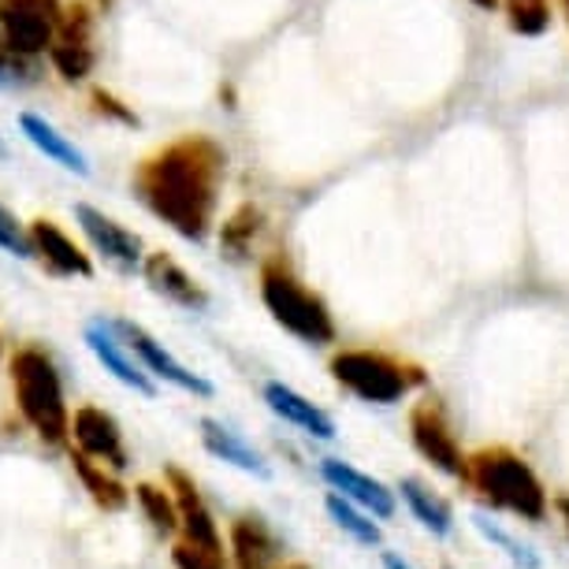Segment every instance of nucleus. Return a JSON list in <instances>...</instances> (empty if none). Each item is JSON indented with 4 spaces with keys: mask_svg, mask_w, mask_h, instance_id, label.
Returning a JSON list of instances; mask_svg holds the SVG:
<instances>
[{
    "mask_svg": "<svg viewBox=\"0 0 569 569\" xmlns=\"http://www.w3.org/2000/svg\"><path fill=\"white\" fill-rule=\"evenodd\" d=\"M217 228H220V257H228V261H246L264 231V212L246 201V206L234 209L228 220L217 223Z\"/></svg>",
    "mask_w": 569,
    "mask_h": 569,
    "instance_id": "nucleus-22",
    "label": "nucleus"
},
{
    "mask_svg": "<svg viewBox=\"0 0 569 569\" xmlns=\"http://www.w3.org/2000/svg\"><path fill=\"white\" fill-rule=\"evenodd\" d=\"M443 569H450V566H443Z\"/></svg>",
    "mask_w": 569,
    "mask_h": 569,
    "instance_id": "nucleus-39",
    "label": "nucleus"
},
{
    "mask_svg": "<svg viewBox=\"0 0 569 569\" xmlns=\"http://www.w3.org/2000/svg\"><path fill=\"white\" fill-rule=\"evenodd\" d=\"M325 507H328V513H331V521H336L347 536H353L358 543H365V547H376V543H380V529L372 525V518H365V513H361L358 507H353L350 499H342L339 491H328Z\"/></svg>",
    "mask_w": 569,
    "mask_h": 569,
    "instance_id": "nucleus-26",
    "label": "nucleus"
},
{
    "mask_svg": "<svg viewBox=\"0 0 569 569\" xmlns=\"http://www.w3.org/2000/svg\"><path fill=\"white\" fill-rule=\"evenodd\" d=\"M0 250L8 257H19V261H30V231L4 201H0Z\"/></svg>",
    "mask_w": 569,
    "mask_h": 569,
    "instance_id": "nucleus-30",
    "label": "nucleus"
},
{
    "mask_svg": "<svg viewBox=\"0 0 569 569\" xmlns=\"http://www.w3.org/2000/svg\"><path fill=\"white\" fill-rule=\"evenodd\" d=\"M27 231H30V261H38L49 276H57V279H93L98 276L93 253L86 250L68 228H60L57 220L38 217L27 223Z\"/></svg>",
    "mask_w": 569,
    "mask_h": 569,
    "instance_id": "nucleus-10",
    "label": "nucleus"
},
{
    "mask_svg": "<svg viewBox=\"0 0 569 569\" xmlns=\"http://www.w3.org/2000/svg\"><path fill=\"white\" fill-rule=\"evenodd\" d=\"M74 223H79L86 250L93 257H101L112 272L134 276L146 261V242L142 234L127 228L123 220H116L112 212H104L90 201H74Z\"/></svg>",
    "mask_w": 569,
    "mask_h": 569,
    "instance_id": "nucleus-7",
    "label": "nucleus"
},
{
    "mask_svg": "<svg viewBox=\"0 0 569 569\" xmlns=\"http://www.w3.org/2000/svg\"><path fill=\"white\" fill-rule=\"evenodd\" d=\"M261 395H264L268 410L276 417H283L287 425L302 428V432L313 439H336V421H331V413L320 410L317 402H309L306 395H298L295 388H287V383H279V380H268Z\"/></svg>",
    "mask_w": 569,
    "mask_h": 569,
    "instance_id": "nucleus-18",
    "label": "nucleus"
},
{
    "mask_svg": "<svg viewBox=\"0 0 569 569\" xmlns=\"http://www.w3.org/2000/svg\"><path fill=\"white\" fill-rule=\"evenodd\" d=\"M410 439L417 447V455L425 461H432L439 472L447 477H461L466 469V455H461L455 432H450V421L443 413V406L436 399H421L410 410Z\"/></svg>",
    "mask_w": 569,
    "mask_h": 569,
    "instance_id": "nucleus-12",
    "label": "nucleus"
},
{
    "mask_svg": "<svg viewBox=\"0 0 569 569\" xmlns=\"http://www.w3.org/2000/svg\"><path fill=\"white\" fill-rule=\"evenodd\" d=\"M328 372L336 376L339 388L372 406H395L425 383V372L417 365L391 358L383 350H339Z\"/></svg>",
    "mask_w": 569,
    "mask_h": 569,
    "instance_id": "nucleus-5",
    "label": "nucleus"
},
{
    "mask_svg": "<svg viewBox=\"0 0 569 569\" xmlns=\"http://www.w3.org/2000/svg\"><path fill=\"white\" fill-rule=\"evenodd\" d=\"M168 491L176 499V510H179V529L187 532L182 540H194V543H206V547H220L223 551V540H220V529L212 521V510L206 507L201 491L194 480L187 477L182 469L168 466Z\"/></svg>",
    "mask_w": 569,
    "mask_h": 569,
    "instance_id": "nucleus-17",
    "label": "nucleus"
},
{
    "mask_svg": "<svg viewBox=\"0 0 569 569\" xmlns=\"http://www.w3.org/2000/svg\"><path fill=\"white\" fill-rule=\"evenodd\" d=\"M171 566L176 569H223L220 547H206L194 540H179L171 547Z\"/></svg>",
    "mask_w": 569,
    "mask_h": 569,
    "instance_id": "nucleus-29",
    "label": "nucleus"
},
{
    "mask_svg": "<svg viewBox=\"0 0 569 569\" xmlns=\"http://www.w3.org/2000/svg\"><path fill=\"white\" fill-rule=\"evenodd\" d=\"M8 380H12V399L23 425L41 443L63 447L71 439V406L63 391L60 365L38 342H23L8 358Z\"/></svg>",
    "mask_w": 569,
    "mask_h": 569,
    "instance_id": "nucleus-2",
    "label": "nucleus"
},
{
    "mask_svg": "<svg viewBox=\"0 0 569 569\" xmlns=\"http://www.w3.org/2000/svg\"><path fill=\"white\" fill-rule=\"evenodd\" d=\"M257 295H261L268 317L283 331H291L295 339L309 342V347H328V342H336L339 331H336V317H331L328 302L295 272L287 253L276 250L257 264Z\"/></svg>",
    "mask_w": 569,
    "mask_h": 569,
    "instance_id": "nucleus-3",
    "label": "nucleus"
},
{
    "mask_svg": "<svg viewBox=\"0 0 569 569\" xmlns=\"http://www.w3.org/2000/svg\"><path fill=\"white\" fill-rule=\"evenodd\" d=\"M41 79H46V60L23 57L0 38V90H30Z\"/></svg>",
    "mask_w": 569,
    "mask_h": 569,
    "instance_id": "nucleus-24",
    "label": "nucleus"
},
{
    "mask_svg": "<svg viewBox=\"0 0 569 569\" xmlns=\"http://www.w3.org/2000/svg\"><path fill=\"white\" fill-rule=\"evenodd\" d=\"M555 510L562 513V521H566V529H569V496H558L555 499Z\"/></svg>",
    "mask_w": 569,
    "mask_h": 569,
    "instance_id": "nucleus-32",
    "label": "nucleus"
},
{
    "mask_svg": "<svg viewBox=\"0 0 569 569\" xmlns=\"http://www.w3.org/2000/svg\"><path fill=\"white\" fill-rule=\"evenodd\" d=\"M134 499H138V507H142V513H146V521L153 525L160 536H171L179 529V510H176L171 491L157 488V485H138Z\"/></svg>",
    "mask_w": 569,
    "mask_h": 569,
    "instance_id": "nucleus-27",
    "label": "nucleus"
},
{
    "mask_svg": "<svg viewBox=\"0 0 569 569\" xmlns=\"http://www.w3.org/2000/svg\"><path fill=\"white\" fill-rule=\"evenodd\" d=\"M63 8V0H0V38L23 57L46 60Z\"/></svg>",
    "mask_w": 569,
    "mask_h": 569,
    "instance_id": "nucleus-8",
    "label": "nucleus"
},
{
    "mask_svg": "<svg viewBox=\"0 0 569 569\" xmlns=\"http://www.w3.org/2000/svg\"><path fill=\"white\" fill-rule=\"evenodd\" d=\"M461 480L477 491L480 499H488L491 507L518 513L525 521H543L547 513V491L540 477L521 455H513L507 447H485L477 455L466 458Z\"/></svg>",
    "mask_w": 569,
    "mask_h": 569,
    "instance_id": "nucleus-4",
    "label": "nucleus"
},
{
    "mask_svg": "<svg viewBox=\"0 0 569 569\" xmlns=\"http://www.w3.org/2000/svg\"><path fill=\"white\" fill-rule=\"evenodd\" d=\"M201 443L212 458L228 461V466L242 469V472H253V477H268V461L261 458V450H253L239 432H231L228 425L212 421V417H201Z\"/></svg>",
    "mask_w": 569,
    "mask_h": 569,
    "instance_id": "nucleus-20",
    "label": "nucleus"
},
{
    "mask_svg": "<svg viewBox=\"0 0 569 569\" xmlns=\"http://www.w3.org/2000/svg\"><path fill=\"white\" fill-rule=\"evenodd\" d=\"M71 469H74V477L82 480V488L90 491V499L98 502L101 510L120 513V510L131 507V491L120 485L116 469H109V466H101V461L79 455V450H71Z\"/></svg>",
    "mask_w": 569,
    "mask_h": 569,
    "instance_id": "nucleus-21",
    "label": "nucleus"
},
{
    "mask_svg": "<svg viewBox=\"0 0 569 569\" xmlns=\"http://www.w3.org/2000/svg\"><path fill=\"white\" fill-rule=\"evenodd\" d=\"M71 439H74V447H79V455L101 461V466H109L116 472H123L131 466L127 443H123V428L109 410H101V406L86 402L71 413Z\"/></svg>",
    "mask_w": 569,
    "mask_h": 569,
    "instance_id": "nucleus-13",
    "label": "nucleus"
},
{
    "mask_svg": "<svg viewBox=\"0 0 569 569\" xmlns=\"http://www.w3.org/2000/svg\"><path fill=\"white\" fill-rule=\"evenodd\" d=\"M283 569H309L306 562H291V566H283Z\"/></svg>",
    "mask_w": 569,
    "mask_h": 569,
    "instance_id": "nucleus-36",
    "label": "nucleus"
},
{
    "mask_svg": "<svg viewBox=\"0 0 569 569\" xmlns=\"http://www.w3.org/2000/svg\"><path fill=\"white\" fill-rule=\"evenodd\" d=\"M16 123H19V134H23L27 142L49 160V164H57L60 171H68V176L90 179V157H86L52 120H46V116L34 112V109H23Z\"/></svg>",
    "mask_w": 569,
    "mask_h": 569,
    "instance_id": "nucleus-16",
    "label": "nucleus"
},
{
    "mask_svg": "<svg viewBox=\"0 0 569 569\" xmlns=\"http://www.w3.org/2000/svg\"><path fill=\"white\" fill-rule=\"evenodd\" d=\"M510 16V27L525 38H536L551 27V0H499Z\"/></svg>",
    "mask_w": 569,
    "mask_h": 569,
    "instance_id": "nucleus-28",
    "label": "nucleus"
},
{
    "mask_svg": "<svg viewBox=\"0 0 569 569\" xmlns=\"http://www.w3.org/2000/svg\"><path fill=\"white\" fill-rule=\"evenodd\" d=\"M82 342L90 347L93 358L104 365V372H112L123 388H131L134 395H142V399H157V380L142 369L134 350L120 339L112 317H93L90 325L82 328Z\"/></svg>",
    "mask_w": 569,
    "mask_h": 569,
    "instance_id": "nucleus-11",
    "label": "nucleus"
},
{
    "mask_svg": "<svg viewBox=\"0 0 569 569\" xmlns=\"http://www.w3.org/2000/svg\"><path fill=\"white\" fill-rule=\"evenodd\" d=\"M101 27L104 16L98 8V0H71L63 8V19L57 27V38L46 52L49 71L57 74L60 82L68 86H82L93 79L101 63Z\"/></svg>",
    "mask_w": 569,
    "mask_h": 569,
    "instance_id": "nucleus-6",
    "label": "nucleus"
},
{
    "mask_svg": "<svg viewBox=\"0 0 569 569\" xmlns=\"http://www.w3.org/2000/svg\"><path fill=\"white\" fill-rule=\"evenodd\" d=\"M562 4H566V12H569V0H562Z\"/></svg>",
    "mask_w": 569,
    "mask_h": 569,
    "instance_id": "nucleus-38",
    "label": "nucleus"
},
{
    "mask_svg": "<svg viewBox=\"0 0 569 569\" xmlns=\"http://www.w3.org/2000/svg\"><path fill=\"white\" fill-rule=\"evenodd\" d=\"M320 477L328 480L331 491H339V496L350 499L353 507L369 510L372 518H380V521L395 518V491L388 485H380L376 477H369V472L353 469L339 458H325L320 461Z\"/></svg>",
    "mask_w": 569,
    "mask_h": 569,
    "instance_id": "nucleus-15",
    "label": "nucleus"
},
{
    "mask_svg": "<svg viewBox=\"0 0 569 569\" xmlns=\"http://www.w3.org/2000/svg\"><path fill=\"white\" fill-rule=\"evenodd\" d=\"M472 525H477V532L485 536L488 543H496L499 551L507 555L518 569H540V566H543V562H540V555H536L529 543H521L518 536H510L507 529H502V525L491 521L488 513H472Z\"/></svg>",
    "mask_w": 569,
    "mask_h": 569,
    "instance_id": "nucleus-25",
    "label": "nucleus"
},
{
    "mask_svg": "<svg viewBox=\"0 0 569 569\" xmlns=\"http://www.w3.org/2000/svg\"><path fill=\"white\" fill-rule=\"evenodd\" d=\"M383 569H410L399 555H383Z\"/></svg>",
    "mask_w": 569,
    "mask_h": 569,
    "instance_id": "nucleus-33",
    "label": "nucleus"
},
{
    "mask_svg": "<svg viewBox=\"0 0 569 569\" xmlns=\"http://www.w3.org/2000/svg\"><path fill=\"white\" fill-rule=\"evenodd\" d=\"M0 361H4V342H0Z\"/></svg>",
    "mask_w": 569,
    "mask_h": 569,
    "instance_id": "nucleus-37",
    "label": "nucleus"
},
{
    "mask_svg": "<svg viewBox=\"0 0 569 569\" xmlns=\"http://www.w3.org/2000/svg\"><path fill=\"white\" fill-rule=\"evenodd\" d=\"M112 325H116L120 339L134 350V358L142 361V369L153 376V380L171 383V388H179L182 395H194V399H212V395H217L212 380H206V376L194 372L190 365H182L176 353H171L160 339L149 336L142 325H134V320H112Z\"/></svg>",
    "mask_w": 569,
    "mask_h": 569,
    "instance_id": "nucleus-9",
    "label": "nucleus"
},
{
    "mask_svg": "<svg viewBox=\"0 0 569 569\" xmlns=\"http://www.w3.org/2000/svg\"><path fill=\"white\" fill-rule=\"evenodd\" d=\"M90 112L104 123H120V127H138V116L127 101H120L109 90H93L90 93Z\"/></svg>",
    "mask_w": 569,
    "mask_h": 569,
    "instance_id": "nucleus-31",
    "label": "nucleus"
},
{
    "mask_svg": "<svg viewBox=\"0 0 569 569\" xmlns=\"http://www.w3.org/2000/svg\"><path fill=\"white\" fill-rule=\"evenodd\" d=\"M138 276L146 279V287L157 298H164L168 306L187 309V313H206V309L212 306L206 283L190 276L187 268H182L176 257L164 253V250L146 253V261H142V268H138Z\"/></svg>",
    "mask_w": 569,
    "mask_h": 569,
    "instance_id": "nucleus-14",
    "label": "nucleus"
},
{
    "mask_svg": "<svg viewBox=\"0 0 569 569\" xmlns=\"http://www.w3.org/2000/svg\"><path fill=\"white\" fill-rule=\"evenodd\" d=\"M402 499H406V507L413 510V518L425 525L428 532H436V536H447L450 529H455V510H450V502L443 496H436L432 488L425 485V480H417V477H406L402 485Z\"/></svg>",
    "mask_w": 569,
    "mask_h": 569,
    "instance_id": "nucleus-23",
    "label": "nucleus"
},
{
    "mask_svg": "<svg viewBox=\"0 0 569 569\" xmlns=\"http://www.w3.org/2000/svg\"><path fill=\"white\" fill-rule=\"evenodd\" d=\"M0 160H8V142L0 138Z\"/></svg>",
    "mask_w": 569,
    "mask_h": 569,
    "instance_id": "nucleus-35",
    "label": "nucleus"
},
{
    "mask_svg": "<svg viewBox=\"0 0 569 569\" xmlns=\"http://www.w3.org/2000/svg\"><path fill=\"white\" fill-rule=\"evenodd\" d=\"M228 153L212 134H179L131 171V190L149 217L182 242L206 246L220 223Z\"/></svg>",
    "mask_w": 569,
    "mask_h": 569,
    "instance_id": "nucleus-1",
    "label": "nucleus"
},
{
    "mask_svg": "<svg viewBox=\"0 0 569 569\" xmlns=\"http://www.w3.org/2000/svg\"><path fill=\"white\" fill-rule=\"evenodd\" d=\"M469 4H477L480 12H496V8H499V0H469Z\"/></svg>",
    "mask_w": 569,
    "mask_h": 569,
    "instance_id": "nucleus-34",
    "label": "nucleus"
},
{
    "mask_svg": "<svg viewBox=\"0 0 569 569\" xmlns=\"http://www.w3.org/2000/svg\"><path fill=\"white\" fill-rule=\"evenodd\" d=\"M231 551L239 569H272L279 558V540L264 525V518L246 513L231 525Z\"/></svg>",
    "mask_w": 569,
    "mask_h": 569,
    "instance_id": "nucleus-19",
    "label": "nucleus"
}]
</instances>
